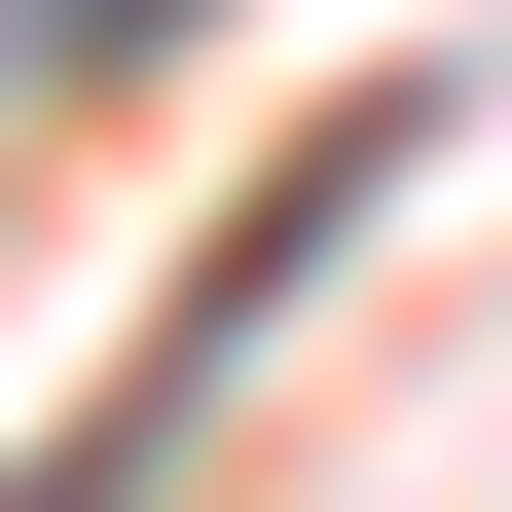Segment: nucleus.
<instances>
[{"label": "nucleus", "instance_id": "1", "mask_svg": "<svg viewBox=\"0 0 512 512\" xmlns=\"http://www.w3.org/2000/svg\"><path fill=\"white\" fill-rule=\"evenodd\" d=\"M110 37H220V0H0V74H110Z\"/></svg>", "mask_w": 512, "mask_h": 512}]
</instances>
